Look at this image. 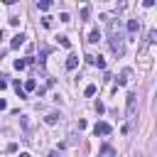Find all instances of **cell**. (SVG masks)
<instances>
[{"label": "cell", "mask_w": 157, "mask_h": 157, "mask_svg": "<svg viewBox=\"0 0 157 157\" xmlns=\"http://www.w3.org/2000/svg\"><path fill=\"white\" fill-rule=\"evenodd\" d=\"M108 32H110V49H113V54L115 56H123L125 54V39L120 34V27L113 20H108Z\"/></svg>", "instance_id": "obj_1"}, {"label": "cell", "mask_w": 157, "mask_h": 157, "mask_svg": "<svg viewBox=\"0 0 157 157\" xmlns=\"http://www.w3.org/2000/svg\"><path fill=\"white\" fill-rule=\"evenodd\" d=\"M135 118H137V96L128 93V120H135Z\"/></svg>", "instance_id": "obj_2"}, {"label": "cell", "mask_w": 157, "mask_h": 157, "mask_svg": "<svg viewBox=\"0 0 157 157\" xmlns=\"http://www.w3.org/2000/svg\"><path fill=\"white\" fill-rule=\"evenodd\" d=\"M93 132L96 135H110V125L108 123H96L93 125Z\"/></svg>", "instance_id": "obj_3"}, {"label": "cell", "mask_w": 157, "mask_h": 157, "mask_svg": "<svg viewBox=\"0 0 157 157\" xmlns=\"http://www.w3.org/2000/svg\"><path fill=\"white\" fill-rule=\"evenodd\" d=\"M25 39H27L25 34H15V37L10 39V49H20V47L25 44Z\"/></svg>", "instance_id": "obj_4"}, {"label": "cell", "mask_w": 157, "mask_h": 157, "mask_svg": "<svg viewBox=\"0 0 157 157\" xmlns=\"http://www.w3.org/2000/svg\"><path fill=\"white\" fill-rule=\"evenodd\" d=\"M64 66H66V71H74V69L78 66V56H76V54H69V56H66V64H64Z\"/></svg>", "instance_id": "obj_5"}, {"label": "cell", "mask_w": 157, "mask_h": 157, "mask_svg": "<svg viewBox=\"0 0 157 157\" xmlns=\"http://www.w3.org/2000/svg\"><path fill=\"white\" fill-rule=\"evenodd\" d=\"M137 32H140V22H137V20H128V34L135 37Z\"/></svg>", "instance_id": "obj_6"}, {"label": "cell", "mask_w": 157, "mask_h": 157, "mask_svg": "<svg viewBox=\"0 0 157 157\" xmlns=\"http://www.w3.org/2000/svg\"><path fill=\"white\" fill-rule=\"evenodd\" d=\"M49 54H52V47H47V44H42V47H39V64H44Z\"/></svg>", "instance_id": "obj_7"}, {"label": "cell", "mask_w": 157, "mask_h": 157, "mask_svg": "<svg viewBox=\"0 0 157 157\" xmlns=\"http://www.w3.org/2000/svg\"><path fill=\"white\" fill-rule=\"evenodd\" d=\"M88 42H91V44H98V42H101V29H91Z\"/></svg>", "instance_id": "obj_8"}, {"label": "cell", "mask_w": 157, "mask_h": 157, "mask_svg": "<svg viewBox=\"0 0 157 157\" xmlns=\"http://www.w3.org/2000/svg\"><path fill=\"white\" fill-rule=\"evenodd\" d=\"M59 118H61L59 113H49V115L44 118V123H47V125H56V123H59Z\"/></svg>", "instance_id": "obj_9"}, {"label": "cell", "mask_w": 157, "mask_h": 157, "mask_svg": "<svg viewBox=\"0 0 157 157\" xmlns=\"http://www.w3.org/2000/svg\"><path fill=\"white\" fill-rule=\"evenodd\" d=\"M91 64L98 66V69H105V59L103 56H91Z\"/></svg>", "instance_id": "obj_10"}, {"label": "cell", "mask_w": 157, "mask_h": 157, "mask_svg": "<svg viewBox=\"0 0 157 157\" xmlns=\"http://www.w3.org/2000/svg\"><path fill=\"white\" fill-rule=\"evenodd\" d=\"M128 81H130V69H125V71L120 74V78H118V86H125Z\"/></svg>", "instance_id": "obj_11"}, {"label": "cell", "mask_w": 157, "mask_h": 157, "mask_svg": "<svg viewBox=\"0 0 157 157\" xmlns=\"http://www.w3.org/2000/svg\"><path fill=\"white\" fill-rule=\"evenodd\" d=\"M22 91H25V93H27V91H37V81H34V78H27V81H25V88H22Z\"/></svg>", "instance_id": "obj_12"}, {"label": "cell", "mask_w": 157, "mask_h": 157, "mask_svg": "<svg viewBox=\"0 0 157 157\" xmlns=\"http://www.w3.org/2000/svg\"><path fill=\"white\" fill-rule=\"evenodd\" d=\"M56 39H59V44H61V47H66V49L71 47V39H69L66 34H61V37H56Z\"/></svg>", "instance_id": "obj_13"}, {"label": "cell", "mask_w": 157, "mask_h": 157, "mask_svg": "<svg viewBox=\"0 0 157 157\" xmlns=\"http://www.w3.org/2000/svg\"><path fill=\"white\" fill-rule=\"evenodd\" d=\"M37 7H39L42 12H47V10L52 7V2H49V0H42V2H37Z\"/></svg>", "instance_id": "obj_14"}, {"label": "cell", "mask_w": 157, "mask_h": 157, "mask_svg": "<svg viewBox=\"0 0 157 157\" xmlns=\"http://www.w3.org/2000/svg\"><path fill=\"white\" fill-rule=\"evenodd\" d=\"M96 91H98V88H96V83H88L83 93H86V96H96Z\"/></svg>", "instance_id": "obj_15"}, {"label": "cell", "mask_w": 157, "mask_h": 157, "mask_svg": "<svg viewBox=\"0 0 157 157\" xmlns=\"http://www.w3.org/2000/svg\"><path fill=\"white\" fill-rule=\"evenodd\" d=\"M101 152H103V155H108V157H113V155H115V150H113L110 145H103V147H101Z\"/></svg>", "instance_id": "obj_16"}, {"label": "cell", "mask_w": 157, "mask_h": 157, "mask_svg": "<svg viewBox=\"0 0 157 157\" xmlns=\"http://www.w3.org/2000/svg\"><path fill=\"white\" fill-rule=\"evenodd\" d=\"M88 15H91V7L83 5V7H81V20H88Z\"/></svg>", "instance_id": "obj_17"}, {"label": "cell", "mask_w": 157, "mask_h": 157, "mask_svg": "<svg viewBox=\"0 0 157 157\" xmlns=\"http://www.w3.org/2000/svg\"><path fill=\"white\" fill-rule=\"evenodd\" d=\"M147 42H150V44H155V42H157V32H155V29H150V34H147Z\"/></svg>", "instance_id": "obj_18"}, {"label": "cell", "mask_w": 157, "mask_h": 157, "mask_svg": "<svg viewBox=\"0 0 157 157\" xmlns=\"http://www.w3.org/2000/svg\"><path fill=\"white\" fill-rule=\"evenodd\" d=\"M103 110H105V105H103L101 101H96V113H103Z\"/></svg>", "instance_id": "obj_19"}, {"label": "cell", "mask_w": 157, "mask_h": 157, "mask_svg": "<svg viewBox=\"0 0 157 157\" xmlns=\"http://www.w3.org/2000/svg\"><path fill=\"white\" fill-rule=\"evenodd\" d=\"M42 25L44 27H52V17H42Z\"/></svg>", "instance_id": "obj_20"}, {"label": "cell", "mask_w": 157, "mask_h": 157, "mask_svg": "<svg viewBox=\"0 0 157 157\" xmlns=\"http://www.w3.org/2000/svg\"><path fill=\"white\" fill-rule=\"evenodd\" d=\"M2 88H7V81H5V76L0 78V91H2Z\"/></svg>", "instance_id": "obj_21"}, {"label": "cell", "mask_w": 157, "mask_h": 157, "mask_svg": "<svg viewBox=\"0 0 157 157\" xmlns=\"http://www.w3.org/2000/svg\"><path fill=\"white\" fill-rule=\"evenodd\" d=\"M20 157H32V155L29 152H20Z\"/></svg>", "instance_id": "obj_22"}, {"label": "cell", "mask_w": 157, "mask_h": 157, "mask_svg": "<svg viewBox=\"0 0 157 157\" xmlns=\"http://www.w3.org/2000/svg\"><path fill=\"white\" fill-rule=\"evenodd\" d=\"M2 108H5V101H2V98H0V110H2Z\"/></svg>", "instance_id": "obj_23"}, {"label": "cell", "mask_w": 157, "mask_h": 157, "mask_svg": "<svg viewBox=\"0 0 157 157\" xmlns=\"http://www.w3.org/2000/svg\"><path fill=\"white\" fill-rule=\"evenodd\" d=\"M2 37H5V32H2V29H0V39H2Z\"/></svg>", "instance_id": "obj_24"}]
</instances>
